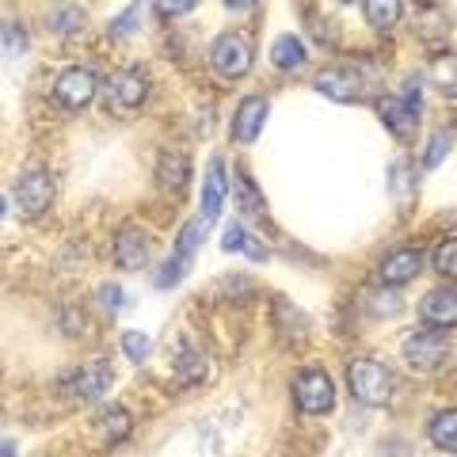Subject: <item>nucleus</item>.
Here are the masks:
<instances>
[{"label": "nucleus", "mask_w": 457, "mask_h": 457, "mask_svg": "<svg viewBox=\"0 0 457 457\" xmlns=\"http://www.w3.org/2000/svg\"><path fill=\"white\" fill-rule=\"evenodd\" d=\"M203 374H206V359H203V354H198L195 347H179L176 351V378L195 385V381H203Z\"/></svg>", "instance_id": "nucleus-23"}, {"label": "nucleus", "mask_w": 457, "mask_h": 457, "mask_svg": "<svg viewBox=\"0 0 457 457\" xmlns=\"http://www.w3.org/2000/svg\"><path fill=\"white\" fill-rule=\"evenodd\" d=\"M0 457H16V442H0Z\"/></svg>", "instance_id": "nucleus-36"}, {"label": "nucleus", "mask_w": 457, "mask_h": 457, "mask_svg": "<svg viewBox=\"0 0 457 457\" xmlns=\"http://www.w3.org/2000/svg\"><path fill=\"white\" fill-rule=\"evenodd\" d=\"M404 104H411L416 111H420V104H423V80H420L416 73L404 80Z\"/></svg>", "instance_id": "nucleus-33"}, {"label": "nucleus", "mask_w": 457, "mask_h": 457, "mask_svg": "<svg viewBox=\"0 0 457 457\" xmlns=\"http://www.w3.org/2000/svg\"><path fill=\"white\" fill-rule=\"evenodd\" d=\"M404 359H408V366H416V370H438L442 362L450 359V343L442 339L435 328L431 332H420V336H408L404 339Z\"/></svg>", "instance_id": "nucleus-8"}, {"label": "nucleus", "mask_w": 457, "mask_h": 457, "mask_svg": "<svg viewBox=\"0 0 457 457\" xmlns=\"http://www.w3.org/2000/svg\"><path fill=\"white\" fill-rule=\"evenodd\" d=\"M137 20H141V0H134V4L126 8L119 20L111 23V35H126V31H134V27H137Z\"/></svg>", "instance_id": "nucleus-30"}, {"label": "nucleus", "mask_w": 457, "mask_h": 457, "mask_svg": "<svg viewBox=\"0 0 457 457\" xmlns=\"http://www.w3.org/2000/svg\"><path fill=\"white\" fill-rule=\"evenodd\" d=\"M107 385H111V366L107 362H88V366H80L77 374L65 378L62 393L69 400H99L107 393Z\"/></svg>", "instance_id": "nucleus-10"}, {"label": "nucleus", "mask_w": 457, "mask_h": 457, "mask_svg": "<svg viewBox=\"0 0 457 457\" xmlns=\"http://www.w3.org/2000/svg\"><path fill=\"white\" fill-rule=\"evenodd\" d=\"M156 176H161V187H168L171 195H183L191 183V161L183 153H161V161H156Z\"/></svg>", "instance_id": "nucleus-15"}, {"label": "nucleus", "mask_w": 457, "mask_h": 457, "mask_svg": "<svg viewBox=\"0 0 457 457\" xmlns=\"http://www.w3.org/2000/svg\"><path fill=\"white\" fill-rule=\"evenodd\" d=\"M263 122H267V99L263 96H248L245 104H240L237 119H233V134H237L240 145H252V141L260 137Z\"/></svg>", "instance_id": "nucleus-13"}, {"label": "nucleus", "mask_w": 457, "mask_h": 457, "mask_svg": "<svg viewBox=\"0 0 457 457\" xmlns=\"http://www.w3.org/2000/svg\"><path fill=\"white\" fill-rule=\"evenodd\" d=\"M366 20L378 31H389L400 20V0H366Z\"/></svg>", "instance_id": "nucleus-24"}, {"label": "nucleus", "mask_w": 457, "mask_h": 457, "mask_svg": "<svg viewBox=\"0 0 457 457\" xmlns=\"http://www.w3.org/2000/svg\"><path fill=\"white\" fill-rule=\"evenodd\" d=\"M99 302H104L107 309H119L122 305V290L119 286H104V290H99Z\"/></svg>", "instance_id": "nucleus-34"}, {"label": "nucleus", "mask_w": 457, "mask_h": 457, "mask_svg": "<svg viewBox=\"0 0 457 457\" xmlns=\"http://www.w3.org/2000/svg\"><path fill=\"white\" fill-rule=\"evenodd\" d=\"M294 400L305 416H328L332 404H336V385L320 366H309L294 381Z\"/></svg>", "instance_id": "nucleus-2"}, {"label": "nucleus", "mask_w": 457, "mask_h": 457, "mask_svg": "<svg viewBox=\"0 0 457 457\" xmlns=\"http://www.w3.org/2000/svg\"><path fill=\"white\" fill-rule=\"evenodd\" d=\"M0 218H4V198H0Z\"/></svg>", "instance_id": "nucleus-37"}, {"label": "nucleus", "mask_w": 457, "mask_h": 457, "mask_svg": "<svg viewBox=\"0 0 457 457\" xmlns=\"http://www.w3.org/2000/svg\"><path fill=\"white\" fill-rule=\"evenodd\" d=\"M427 438H431L438 450L457 453V408H442L438 416L427 423Z\"/></svg>", "instance_id": "nucleus-17"}, {"label": "nucleus", "mask_w": 457, "mask_h": 457, "mask_svg": "<svg viewBox=\"0 0 457 457\" xmlns=\"http://www.w3.org/2000/svg\"><path fill=\"white\" fill-rule=\"evenodd\" d=\"M130 427H134V420H130V411L126 408H107L104 416H99V431L107 435V442H122L126 435H130Z\"/></svg>", "instance_id": "nucleus-22"}, {"label": "nucleus", "mask_w": 457, "mask_h": 457, "mask_svg": "<svg viewBox=\"0 0 457 457\" xmlns=\"http://www.w3.org/2000/svg\"><path fill=\"white\" fill-rule=\"evenodd\" d=\"M46 23H50V31H57V35H73V31L84 27V12L77 4H62V8H54V16Z\"/></svg>", "instance_id": "nucleus-26"}, {"label": "nucleus", "mask_w": 457, "mask_h": 457, "mask_svg": "<svg viewBox=\"0 0 457 457\" xmlns=\"http://www.w3.org/2000/svg\"><path fill=\"white\" fill-rule=\"evenodd\" d=\"M50 203H54V179L42 168L23 171L20 183H16V206L27 213V218H38V213H46Z\"/></svg>", "instance_id": "nucleus-6"}, {"label": "nucleus", "mask_w": 457, "mask_h": 457, "mask_svg": "<svg viewBox=\"0 0 457 457\" xmlns=\"http://www.w3.org/2000/svg\"><path fill=\"white\" fill-rule=\"evenodd\" d=\"M0 42H8L4 54H23V50H27V35H23V27H0Z\"/></svg>", "instance_id": "nucleus-31"}, {"label": "nucleus", "mask_w": 457, "mask_h": 457, "mask_svg": "<svg viewBox=\"0 0 457 457\" xmlns=\"http://www.w3.org/2000/svg\"><path fill=\"white\" fill-rule=\"evenodd\" d=\"M270 65L282 69V73H290V69H302V65H305V46H302V38L282 35L275 46H270Z\"/></svg>", "instance_id": "nucleus-19"}, {"label": "nucleus", "mask_w": 457, "mask_h": 457, "mask_svg": "<svg viewBox=\"0 0 457 457\" xmlns=\"http://www.w3.org/2000/svg\"><path fill=\"white\" fill-rule=\"evenodd\" d=\"M221 248H225L228 255H233V252H245V255H252V260H260V263L270 255V252H267V245H260L255 237H248V228H240L237 221L221 233Z\"/></svg>", "instance_id": "nucleus-18"}, {"label": "nucleus", "mask_w": 457, "mask_h": 457, "mask_svg": "<svg viewBox=\"0 0 457 457\" xmlns=\"http://www.w3.org/2000/svg\"><path fill=\"white\" fill-rule=\"evenodd\" d=\"M420 320L427 328H457V294L453 290H431L420 302Z\"/></svg>", "instance_id": "nucleus-12"}, {"label": "nucleus", "mask_w": 457, "mask_h": 457, "mask_svg": "<svg viewBox=\"0 0 457 457\" xmlns=\"http://www.w3.org/2000/svg\"><path fill=\"white\" fill-rule=\"evenodd\" d=\"M347 385H351V393L362 400V404H385V400L393 396V370L389 366H381L374 359H354L347 366Z\"/></svg>", "instance_id": "nucleus-1"}, {"label": "nucleus", "mask_w": 457, "mask_h": 457, "mask_svg": "<svg viewBox=\"0 0 457 457\" xmlns=\"http://www.w3.org/2000/svg\"><path fill=\"white\" fill-rule=\"evenodd\" d=\"M252 4H255V0H225V8H233V12H245Z\"/></svg>", "instance_id": "nucleus-35"}, {"label": "nucleus", "mask_w": 457, "mask_h": 457, "mask_svg": "<svg viewBox=\"0 0 457 457\" xmlns=\"http://www.w3.org/2000/svg\"><path fill=\"white\" fill-rule=\"evenodd\" d=\"M203 240H206V221H187L183 225V233H179V245H176V255L171 260H179L183 267H191V255L203 248Z\"/></svg>", "instance_id": "nucleus-20"}, {"label": "nucleus", "mask_w": 457, "mask_h": 457, "mask_svg": "<svg viewBox=\"0 0 457 457\" xmlns=\"http://www.w3.org/2000/svg\"><path fill=\"white\" fill-rule=\"evenodd\" d=\"M431 263H435V270H438L442 278H453V282H457V237H450V240H442V245H435Z\"/></svg>", "instance_id": "nucleus-25"}, {"label": "nucleus", "mask_w": 457, "mask_h": 457, "mask_svg": "<svg viewBox=\"0 0 457 457\" xmlns=\"http://www.w3.org/2000/svg\"><path fill=\"white\" fill-rule=\"evenodd\" d=\"M378 114H381V122L389 126V134L400 137V141H411L420 130V111L411 104H404V99H396V96H381Z\"/></svg>", "instance_id": "nucleus-11"}, {"label": "nucleus", "mask_w": 457, "mask_h": 457, "mask_svg": "<svg viewBox=\"0 0 457 457\" xmlns=\"http://www.w3.org/2000/svg\"><path fill=\"white\" fill-rule=\"evenodd\" d=\"M237 195H240V210L245 213H263V195L252 183L248 171H237Z\"/></svg>", "instance_id": "nucleus-27"}, {"label": "nucleus", "mask_w": 457, "mask_h": 457, "mask_svg": "<svg viewBox=\"0 0 457 457\" xmlns=\"http://www.w3.org/2000/svg\"><path fill=\"white\" fill-rule=\"evenodd\" d=\"M153 4H156V12H161V16L176 20V16H187V12L198 4V0H153Z\"/></svg>", "instance_id": "nucleus-32"}, {"label": "nucleus", "mask_w": 457, "mask_h": 457, "mask_svg": "<svg viewBox=\"0 0 457 457\" xmlns=\"http://www.w3.org/2000/svg\"><path fill=\"white\" fill-rule=\"evenodd\" d=\"M210 65H213V73L225 77V80L248 77V69H252L248 38L245 35H218V42L210 46Z\"/></svg>", "instance_id": "nucleus-3"}, {"label": "nucleus", "mask_w": 457, "mask_h": 457, "mask_svg": "<svg viewBox=\"0 0 457 457\" xmlns=\"http://www.w3.org/2000/svg\"><path fill=\"white\" fill-rule=\"evenodd\" d=\"M339 4H351V0H339Z\"/></svg>", "instance_id": "nucleus-38"}, {"label": "nucleus", "mask_w": 457, "mask_h": 457, "mask_svg": "<svg viewBox=\"0 0 457 457\" xmlns=\"http://www.w3.org/2000/svg\"><path fill=\"white\" fill-rule=\"evenodd\" d=\"M450 145H453V137H450L446 130H438V134L431 137V145H427V153H423V168H438V164L450 156Z\"/></svg>", "instance_id": "nucleus-28"}, {"label": "nucleus", "mask_w": 457, "mask_h": 457, "mask_svg": "<svg viewBox=\"0 0 457 457\" xmlns=\"http://www.w3.org/2000/svg\"><path fill=\"white\" fill-rule=\"evenodd\" d=\"M54 99H57V104H62L65 111L88 107L92 99H96V73H92V69H84V65L65 69V73L54 80Z\"/></svg>", "instance_id": "nucleus-5"}, {"label": "nucleus", "mask_w": 457, "mask_h": 457, "mask_svg": "<svg viewBox=\"0 0 457 457\" xmlns=\"http://www.w3.org/2000/svg\"><path fill=\"white\" fill-rule=\"evenodd\" d=\"M122 351H126V359L145 362L149 359V336L145 332H126L122 336Z\"/></svg>", "instance_id": "nucleus-29"}, {"label": "nucleus", "mask_w": 457, "mask_h": 457, "mask_svg": "<svg viewBox=\"0 0 457 457\" xmlns=\"http://www.w3.org/2000/svg\"><path fill=\"white\" fill-rule=\"evenodd\" d=\"M420 267H423V255L416 248H400L381 263V282L385 286H404V282H411L420 275Z\"/></svg>", "instance_id": "nucleus-14"}, {"label": "nucleus", "mask_w": 457, "mask_h": 457, "mask_svg": "<svg viewBox=\"0 0 457 457\" xmlns=\"http://www.w3.org/2000/svg\"><path fill=\"white\" fill-rule=\"evenodd\" d=\"M431 77H435V88L442 96H457V54H442L435 57V65H431Z\"/></svg>", "instance_id": "nucleus-21"}, {"label": "nucleus", "mask_w": 457, "mask_h": 457, "mask_svg": "<svg viewBox=\"0 0 457 457\" xmlns=\"http://www.w3.org/2000/svg\"><path fill=\"white\" fill-rule=\"evenodd\" d=\"M145 92H149V80L141 69H122V73H114V80L107 84V96L104 104L114 111V114H130L145 104Z\"/></svg>", "instance_id": "nucleus-4"}, {"label": "nucleus", "mask_w": 457, "mask_h": 457, "mask_svg": "<svg viewBox=\"0 0 457 457\" xmlns=\"http://www.w3.org/2000/svg\"><path fill=\"white\" fill-rule=\"evenodd\" d=\"M317 88L328 99H336V104H351V99L366 96V77L351 65H336V69H324V73L317 77Z\"/></svg>", "instance_id": "nucleus-7"}, {"label": "nucleus", "mask_w": 457, "mask_h": 457, "mask_svg": "<svg viewBox=\"0 0 457 457\" xmlns=\"http://www.w3.org/2000/svg\"><path fill=\"white\" fill-rule=\"evenodd\" d=\"M221 203H225V168H221V156H213L206 168V183H203V221L206 225L218 221Z\"/></svg>", "instance_id": "nucleus-16"}, {"label": "nucleus", "mask_w": 457, "mask_h": 457, "mask_svg": "<svg viewBox=\"0 0 457 457\" xmlns=\"http://www.w3.org/2000/svg\"><path fill=\"white\" fill-rule=\"evenodd\" d=\"M114 260H119V267H126V270L145 267L153 260V237L137 225H122L119 237H114Z\"/></svg>", "instance_id": "nucleus-9"}]
</instances>
